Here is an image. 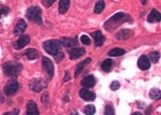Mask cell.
Segmentation results:
<instances>
[{"label":"cell","mask_w":161,"mask_h":115,"mask_svg":"<svg viewBox=\"0 0 161 115\" xmlns=\"http://www.w3.org/2000/svg\"><path fill=\"white\" fill-rule=\"evenodd\" d=\"M22 65L18 62H6L3 65V71L5 75L8 76H16L19 75L22 70Z\"/></svg>","instance_id":"obj_1"},{"label":"cell","mask_w":161,"mask_h":115,"mask_svg":"<svg viewBox=\"0 0 161 115\" xmlns=\"http://www.w3.org/2000/svg\"><path fill=\"white\" fill-rule=\"evenodd\" d=\"M26 17L30 21L42 24V10L38 6H32L27 9Z\"/></svg>","instance_id":"obj_2"},{"label":"cell","mask_w":161,"mask_h":115,"mask_svg":"<svg viewBox=\"0 0 161 115\" xmlns=\"http://www.w3.org/2000/svg\"><path fill=\"white\" fill-rule=\"evenodd\" d=\"M43 47L47 53L55 56L60 52L61 45H60V41H58V40H48V41L44 42Z\"/></svg>","instance_id":"obj_3"},{"label":"cell","mask_w":161,"mask_h":115,"mask_svg":"<svg viewBox=\"0 0 161 115\" xmlns=\"http://www.w3.org/2000/svg\"><path fill=\"white\" fill-rule=\"evenodd\" d=\"M30 88L35 92H40L47 87V83L44 80L40 78H36L32 80L29 84Z\"/></svg>","instance_id":"obj_4"},{"label":"cell","mask_w":161,"mask_h":115,"mask_svg":"<svg viewBox=\"0 0 161 115\" xmlns=\"http://www.w3.org/2000/svg\"><path fill=\"white\" fill-rule=\"evenodd\" d=\"M42 66L48 79L51 80L54 76V66L52 60L47 57H44L42 59Z\"/></svg>","instance_id":"obj_5"},{"label":"cell","mask_w":161,"mask_h":115,"mask_svg":"<svg viewBox=\"0 0 161 115\" xmlns=\"http://www.w3.org/2000/svg\"><path fill=\"white\" fill-rule=\"evenodd\" d=\"M19 88V84L18 83L16 80H11L7 82L5 87V92L7 96H13L16 94V92L18 91Z\"/></svg>","instance_id":"obj_6"},{"label":"cell","mask_w":161,"mask_h":115,"mask_svg":"<svg viewBox=\"0 0 161 115\" xmlns=\"http://www.w3.org/2000/svg\"><path fill=\"white\" fill-rule=\"evenodd\" d=\"M30 42V38L28 35H24L19 38L16 42H14L13 47L16 50H21L27 45Z\"/></svg>","instance_id":"obj_7"},{"label":"cell","mask_w":161,"mask_h":115,"mask_svg":"<svg viewBox=\"0 0 161 115\" xmlns=\"http://www.w3.org/2000/svg\"><path fill=\"white\" fill-rule=\"evenodd\" d=\"M80 96L85 101H94L96 98V95L94 92H90L86 88H83L80 90Z\"/></svg>","instance_id":"obj_8"},{"label":"cell","mask_w":161,"mask_h":115,"mask_svg":"<svg viewBox=\"0 0 161 115\" xmlns=\"http://www.w3.org/2000/svg\"><path fill=\"white\" fill-rule=\"evenodd\" d=\"M138 66L140 69L143 71L148 70L150 68V62L147 56L141 55L138 60Z\"/></svg>","instance_id":"obj_9"},{"label":"cell","mask_w":161,"mask_h":115,"mask_svg":"<svg viewBox=\"0 0 161 115\" xmlns=\"http://www.w3.org/2000/svg\"><path fill=\"white\" fill-rule=\"evenodd\" d=\"M161 21V13L155 9H152L147 18V21L150 23H158Z\"/></svg>","instance_id":"obj_10"},{"label":"cell","mask_w":161,"mask_h":115,"mask_svg":"<svg viewBox=\"0 0 161 115\" xmlns=\"http://www.w3.org/2000/svg\"><path fill=\"white\" fill-rule=\"evenodd\" d=\"M26 28H27V24H26L25 21H24V20L20 19L19 21L17 22L15 28H14L13 33L16 36L21 35V34L22 33H24V31H25Z\"/></svg>","instance_id":"obj_11"},{"label":"cell","mask_w":161,"mask_h":115,"mask_svg":"<svg viewBox=\"0 0 161 115\" xmlns=\"http://www.w3.org/2000/svg\"><path fill=\"white\" fill-rule=\"evenodd\" d=\"M85 53V50L82 47H76L71 50L69 52V57L71 60H74L81 57Z\"/></svg>","instance_id":"obj_12"},{"label":"cell","mask_w":161,"mask_h":115,"mask_svg":"<svg viewBox=\"0 0 161 115\" xmlns=\"http://www.w3.org/2000/svg\"><path fill=\"white\" fill-rule=\"evenodd\" d=\"M60 43L61 46L65 47H71L76 45L77 44V39L76 37L74 38H67L63 37L60 40Z\"/></svg>","instance_id":"obj_13"},{"label":"cell","mask_w":161,"mask_h":115,"mask_svg":"<svg viewBox=\"0 0 161 115\" xmlns=\"http://www.w3.org/2000/svg\"><path fill=\"white\" fill-rule=\"evenodd\" d=\"M133 35V32L130 29H123L118 32L116 35V38L118 40H126L130 39Z\"/></svg>","instance_id":"obj_14"},{"label":"cell","mask_w":161,"mask_h":115,"mask_svg":"<svg viewBox=\"0 0 161 115\" xmlns=\"http://www.w3.org/2000/svg\"><path fill=\"white\" fill-rule=\"evenodd\" d=\"M90 35L93 37L94 40H95V44L97 47H101V46L103 45L105 38L102 35L101 31H96L95 32H94V33L90 34Z\"/></svg>","instance_id":"obj_15"},{"label":"cell","mask_w":161,"mask_h":115,"mask_svg":"<svg viewBox=\"0 0 161 115\" xmlns=\"http://www.w3.org/2000/svg\"><path fill=\"white\" fill-rule=\"evenodd\" d=\"M27 115H39L38 106L33 101L28 102L27 106Z\"/></svg>","instance_id":"obj_16"},{"label":"cell","mask_w":161,"mask_h":115,"mask_svg":"<svg viewBox=\"0 0 161 115\" xmlns=\"http://www.w3.org/2000/svg\"><path fill=\"white\" fill-rule=\"evenodd\" d=\"M96 84V80L94 76L92 75H88L85 76L83 80H82L81 84L83 87H85V88H93V87Z\"/></svg>","instance_id":"obj_17"},{"label":"cell","mask_w":161,"mask_h":115,"mask_svg":"<svg viewBox=\"0 0 161 115\" xmlns=\"http://www.w3.org/2000/svg\"><path fill=\"white\" fill-rule=\"evenodd\" d=\"M90 61H91V59H90V58H88L77 64V66H76V69H75V73H74L75 77H76V76L81 73L82 71L83 70L84 68H85V66H87L88 64H90Z\"/></svg>","instance_id":"obj_18"},{"label":"cell","mask_w":161,"mask_h":115,"mask_svg":"<svg viewBox=\"0 0 161 115\" xmlns=\"http://www.w3.org/2000/svg\"><path fill=\"white\" fill-rule=\"evenodd\" d=\"M70 0H60L58 11L60 14H65L69 8Z\"/></svg>","instance_id":"obj_19"},{"label":"cell","mask_w":161,"mask_h":115,"mask_svg":"<svg viewBox=\"0 0 161 115\" xmlns=\"http://www.w3.org/2000/svg\"><path fill=\"white\" fill-rule=\"evenodd\" d=\"M126 18L125 14L124 13H118L115 14L114 15H113L111 18H110L109 21L107 22L106 23H116L117 22H119L122 21V20Z\"/></svg>","instance_id":"obj_20"},{"label":"cell","mask_w":161,"mask_h":115,"mask_svg":"<svg viewBox=\"0 0 161 115\" xmlns=\"http://www.w3.org/2000/svg\"><path fill=\"white\" fill-rule=\"evenodd\" d=\"M25 55L27 58V59L30 60H35L38 58V52L36 50L30 48V49L26 50L25 52Z\"/></svg>","instance_id":"obj_21"},{"label":"cell","mask_w":161,"mask_h":115,"mask_svg":"<svg viewBox=\"0 0 161 115\" xmlns=\"http://www.w3.org/2000/svg\"><path fill=\"white\" fill-rule=\"evenodd\" d=\"M104 5H105V4H104V0H98V1L96 2L95 7H94V13L96 14L101 13L102 10H104Z\"/></svg>","instance_id":"obj_22"},{"label":"cell","mask_w":161,"mask_h":115,"mask_svg":"<svg viewBox=\"0 0 161 115\" xmlns=\"http://www.w3.org/2000/svg\"><path fill=\"white\" fill-rule=\"evenodd\" d=\"M150 96L153 100L161 99V90L157 88H153L150 90Z\"/></svg>","instance_id":"obj_23"},{"label":"cell","mask_w":161,"mask_h":115,"mask_svg":"<svg viewBox=\"0 0 161 115\" xmlns=\"http://www.w3.org/2000/svg\"><path fill=\"white\" fill-rule=\"evenodd\" d=\"M147 58L150 61L155 64L158 61L159 59H160V53L157 51L151 52L149 53Z\"/></svg>","instance_id":"obj_24"},{"label":"cell","mask_w":161,"mask_h":115,"mask_svg":"<svg viewBox=\"0 0 161 115\" xmlns=\"http://www.w3.org/2000/svg\"><path fill=\"white\" fill-rule=\"evenodd\" d=\"M113 66V60L111 59H106L102 64V68L104 72H109Z\"/></svg>","instance_id":"obj_25"},{"label":"cell","mask_w":161,"mask_h":115,"mask_svg":"<svg viewBox=\"0 0 161 115\" xmlns=\"http://www.w3.org/2000/svg\"><path fill=\"white\" fill-rule=\"evenodd\" d=\"M125 53V50L122 48H114L111 50H110L108 52V55L110 56H120L124 55Z\"/></svg>","instance_id":"obj_26"},{"label":"cell","mask_w":161,"mask_h":115,"mask_svg":"<svg viewBox=\"0 0 161 115\" xmlns=\"http://www.w3.org/2000/svg\"><path fill=\"white\" fill-rule=\"evenodd\" d=\"M96 112V108L94 105H87L84 109V113L86 115H94Z\"/></svg>","instance_id":"obj_27"},{"label":"cell","mask_w":161,"mask_h":115,"mask_svg":"<svg viewBox=\"0 0 161 115\" xmlns=\"http://www.w3.org/2000/svg\"><path fill=\"white\" fill-rule=\"evenodd\" d=\"M41 101V102L44 104V105H45V106H48V105L49 104V94H48L47 92H44V93L42 95Z\"/></svg>","instance_id":"obj_28"},{"label":"cell","mask_w":161,"mask_h":115,"mask_svg":"<svg viewBox=\"0 0 161 115\" xmlns=\"http://www.w3.org/2000/svg\"><path fill=\"white\" fill-rule=\"evenodd\" d=\"M115 112L114 109L110 105H108L105 107V110H104V115H114Z\"/></svg>","instance_id":"obj_29"},{"label":"cell","mask_w":161,"mask_h":115,"mask_svg":"<svg viewBox=\"0 0 161 115\" xmlns=\"http://www.w3.org/2000/svg\"><path fill=\"white\" fill-rule=\"evenodd\" d=\"M80 40H81L82 43H83L84 45H90V39H89V37L86 35H82L81 38H80Z\"/></svg>","instance_id":"obj_30"},{"label":"cell","mask_w":161,"mask_h":115,"mask_svg":"<svg viewBox=\"0 0 161 115\" xmlns=\"http://www.w3.org/2000/svg\"><path fill=\"white\" fill-rule=\"evenodd\" d=\"M120 88V84L119 82L118 81H113L110 84V89L112 90H113V91H116V90H117L119 89Z\"/></svg>","instance_id":"obj_31"},{"label":"cell","mask_w":161,"mask_h":115,"mask_svg":"<svg viewBox=\"0 0 161 115\" xmlns=\"http://www.w3.org/2000/svg\"><path fill=\"white\" fill-rule=\"evenodd\" d=\"M55 59L56 60V62H58V63H60V62L63 59L64 55H63V52L60 51L59 52H58V53L56 54V55H55Z\"/></svg>","instance_id":"obj_32"},{"label":"cell","mask_w":161,"mask_h":115,"mask_svg":"<svg viewBox=\"0 0 161 115\" xmlns=\"http://www.w3.org/2000/svg\"><path fill=\"white\" fill-rule=\"evenodd\" d=\"M9 12H10V9L7 7H5V6L2 7L0 8V18H1V16L2 15H7Z\"/></svg>","instance_id":"obj_33"},{"label":"cell","mask_w":161,"mask_h":115,"mask_svg":"<svg viewBox=\"0 0 161 115\" xmlns=\"http://www.w3.org/2000/svg\"><path fill=\"white\" fill-rule=\"evenodd\" d=\"M56 0H42V3L45 7H50Z\"/></svg>","instance_id":"obj_34"},{"label":"cell","mask_w":161,"mask_h":115,"mask_svg":"<svg viewBox=\"0 0 161 115\" xmlns=\"http://www.w3.org/2000/svg\"><path fill=\"white\" fill-rule=\"evenodd\" d=\"M19 109H14L13 111L10 112H7L3 115H19Z\"/></svg>","instance_id":"obj_35"},{"label":"cell","mask_w":161,"mask_h":115,"mask_svg":"<svg viewBox=\"0 0 161 115\" xmlns=\"http://www.w3.org/2000/svg\"><path fill=\"white\" fill-rule=\"evenodd\" d=\"M70 79H71V76H69V74H68V72H66L65 76H64V79H63L64 82H68V81H69Z\"/></svg>","instance_id":"obj_36"},{"label":"cell","mask_w":161,"mask_h":115,"mask_svg":"<svg viewBox=\"0 0 161 115\" xmlns=\"http://www.w3.org/2000/svg\"><path fill=\"white\" fill-rule=\"evenodd\" d=\"M141 1V3L143 5H145L146 4V2H147V0H140Z\"/></svg>","instance_id":"obj_37"},{"label":"cell","mask_w":161,"mask_h":115,"mask_svg":"<svg viewBox=\"0 0 161 115\" xmlns=\"http://www.w3.org/2000/svg\"><path fill=\"white\" fill-rule=\"evenodd\" d=\"M71 115H79V114H78V113L76 112V111H74V112L71 113Z\"/></svg>","instance_id":"obj_38"},{"label":"cell","mask_w":161,"mask_h":115,"mask_svg":"<svg viewBox=\"0 0 161 115\" xmlns=\"http://www.w3.org/2000/svg\"><path fill=\"white\" fill-rule=\"evenodd\" d=\"M132 115H142V114L140 112H136V113H134V114H132Z\"/></svg>","instance_id":"obj_39"}]
</instances>
